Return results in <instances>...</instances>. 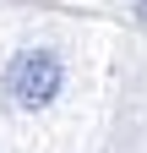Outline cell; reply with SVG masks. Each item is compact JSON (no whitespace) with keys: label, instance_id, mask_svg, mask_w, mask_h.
I'll return each mask as SVG.
<instances>
[{"label":"cell","instance_id":"obj_1","mask_svg":"<svg viewBox=\"0 0 147 153\" xmlns=\"http://www.w3.org/2000/svg\"><path fill=\"white\" fill-rule=\"evenodd\" d=\"M60 82H65V66H60V55H49V49H22L11 60V71H6V93L22 109H44L54 93H60Z\"/></svg>","mask_w":147,"mask_h":153}]
</instances>
